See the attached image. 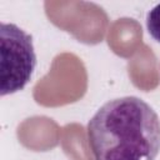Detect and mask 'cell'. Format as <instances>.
Instances as JSON below:
<instances>
[{"mask_svg":"<svg viewBox=\"0 0 160 160\" xmlns=\"http://www.w3.org/2000/svg\"><path fill=\"white\" fill-rule=\"evenodd\" d=\"M146 29L149 35L160 42V4L155 5L146 14Z\"/></svg>","mask_w":160,"mask_h":160,"instance_id":"3","label":"cell"},{"mask_svg":"<svg viewBox=\"0 0 160 160\" xmlns=\"http://www.w3.org/2000/svg\"><path fill=\"white\" fill-rule=\"evenodd\" d=\"M86 131L95 160H156L160 152V118L138 96L102 104Z\"/></svg>","mask_w":160,"mask_h":160,"instance_id":"1","label":"cell"},{"mask_svg":"<svg viewBox=\"0 0 160 160\" xmlns=\"http://www.w3.org/2000/svg\"><path fill=\"white\" fill-rule=\"evenodd\" d=\"M0 95L22 90L31 80L38 60L32 36L12 22L0 24Z\"/></svg>","mask_w":160,"mask_h":160,"instance_id":"2","label":"cell"}]
</instances>
